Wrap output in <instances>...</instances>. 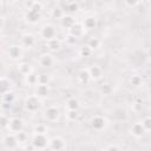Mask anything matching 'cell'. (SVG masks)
Masks as SVG:
<instances>
[{
    "label": "cell",
    "instance_id": "20",
    "mask_svg": "<svg viewBox=\"0 0 151 151\" xmlns=\"http://www.w3.org/2000/svg\"><path fill=\"white\" fill-rule=\"evenodd\" d=\"M60 20H61V25H63L64 27L68 28V29H70V28L76 24L74 18H73V17H71V15H64Z\"/></svg>",
    "mask_w": 151,
    "mask_h": 151
},
{
    "label": "cell",
    "instance_id": "31",
    "mask_svg": "<svg viewBox=\"0 0 151 151\" xmlns=\"http://www.w3.org/2000/svg\"><path fill=\"white\" fill-rule=\"evenodd\" d=\"M50 78L47 74H40L38 76V84H42V85H48Z\"/></svg>",
    "mask_w": 151,
    "mask_h": 151
},
{
    "label": "cell",
    "instance_id": "29",
    "mask_svg": "<svg viewBox=\"0 0 151 151\" xmlns=\"http://www.w3.org/2000/svg\"><path fill=\"white\" fill-rule=\"evenodd\" d=\"M140 124H142V126H143V129H144L145 132L150 131V129H151V118L149 116L145 117V118H143L142 122H140Z\"/></svg>",
    "mask_w": 151,
    "mask_h": 151
},
{
    "label": "cell",
    "instance_id": "9",
    "mask_svg": "<svg viewBox=\"0 0 151 151\" xmlns=\"http://www.w3.org/2000/svg\"><path fill=\"white\" fill-rule=\"evenodd\" d=\"M105 125H106V120H105V118L101 117V116H94V117L91 119V126H92L94 130H97V131L103 130V129L105 127Z\"/></svg>",
    "mask_w": 151,
    "mask_h": 151
},
{
    "label": "cell",
    "instance_id": "12",
    "mask_svg": "<svg viewBox=\"0 0 151 151\" xmlns=\"http://www.w3.org/2000/svg\"><path fill=\"white\" fill-rule=\"evenodd\" d=\"M84 31H85V28L83 27V25H80V24H74L71 28H70V35H72L73 38H80L83 34H84Z\"/></svg>",
    "mask_w": 151,
    "mask_h": 151
},
{
    "label": "cell",
    "instance_id": "26",
    "mask_svg": "<svg viewBox=\"0 0 151 151\" xmlns=\"http://www.w3.org/2000/svg\"><path fill=\"white\" fill-rule=\"evenodd\" d=\"M143 83V78L138 74H133L131 78H130V84L133 85V86H140Z\"/></svg>",
    "mask_w": 151,
    "mask_h": 151
},
{
    "label": "cell",
    "instance_id": "13",
    "mask_svg": "<svg viewBox=\"0 0 151 151\" xmlns=\"http://www.w3.org/2000/svg\"><path fill=\"white\" fill-rule=\"evenodd\" d=\"M50 93V88H48V85H42V84H38L35 86V94L38 98H45L47 97Z\"/></svg>",
    "mask_w": 151,
    "mask_h": 151
},
{
    "label": "cell",
    "instance_id": "37",
    "mask_svg": "<svg viewBox=\"0 0 151 151\" xmlns=\"http://www.w3.org/2000/svg\"><path fill=\"white\" fill-rule=\"evenodd\" d=\"M104 151H120V149L117 145H109Z\"/></svg>",
    "mask_w": 151,
    "mask_h": 151
},
{
    "label": "cell",
    "instance_id": "35",
    "mask_svg": "<svg viewBox=\"0 0 151 151\" xmlns=\"http://www.w3.org/2000/svg\"><path fill=\"white\" fill-rule=\"evenodd\" d=\"M52 15L57 19H61L64 17V12L63 9H59V8H55V9H52Z\"/></svg>",
    "mask_w": 151,
    "mask_h": 151
},
{
    "label": "cell",
    "instance_id": "21",
    "mask_svg": "<svg viewBox=\"0 0 151 151\" xmlns=\"http://www.w3.org/2000/svg\"><path fill=\"white\" fill-rule=\"evenodd\" d=\"M78 79H79V81H80L81 84H87V83L91 80L88 70H87V68H83V70L79 72V74H78Z\"/></svg>",
    "mask_w": 151,
    "mask_h": 151
},
{
    "label": "cell",
    "instance_id": "23",
    "mask_svg": "<svg viewBox=\"0 0 151 151\" xmlns=\"http://www.w3.org/2000/svg\"><path fill=\"white\" fill-rule=\"evenodd\" d=\"M46 46L50 51H58L60 48V42H59V40H57V38H54V39L47 40Z\"/></svg>",
    "mask_w": 151,
    "mask_h": 151
},
{
    "label": "cell",
    "instance_id": "4",
    "mask_svg": "<svg viewBox=\"0 0 151 151\" xmlns=\"http://www.w3.org/2000/svg\"><path fill=\"white\" fill-rule=\"evenodd\" d=\"M22 126H24V124H22V120L20 118H12V119H9L7 127L11 131V133L17 134L18 132L22 131Z\"/></svg>",
    "mask_w": 151,
    "mask_h": 151
},
{
    "label": "cell",
    "instance_id": "8",
    "mask_svg": "<svg viewBox=\"0 0 151 151\" xmlns=\"http://www.w3.org/2000/svg\"><path fill=\"white\" fill-rule=\"evenodd\" d=\"M2 142H4V145L6 146V147H8V149H15L17 146H18V139H17V137H15V134L14 133H7L5 137H4V139H2Z\"/></svg>",
    "mask_w": 151,
    "mask_h": 151
},
{
    "label": "cell",
    "instance_id": "33",
    "mask_svg": "<svg viewBox=\"0 0 151 151\" xmlns=\"http://www.w3.org/2000/svg\"><path fill=\"white\" fill-rule=\"evenodd\" d=\"M66 118L68 120H76L78 118V111H67L66 112Z\"/></svg>",
    "mask_w": 151,
    "mask_h": 151
},
{
    "label": "cell",
    "instance_id": "34",
    "mask_svg": "<svg viewBox=\"0 0 151 151\" xmlns=\"http://www.w3.org/2000/svg\"><path fill=\"white\" fill-rule=\"evenodd\" d=\"M100 91H101L103 94H110L111 91H112V87L109 84H103L101 87H100Z\"/></svg>",
    "mask_w": 151,
    "mask_h": 151
},
{
    "label": "cell",
    "instance_id": "30",
    "mask_svg": "<svg viewBox=\"0 0 151 151\" xmlns=\"http://www.w3.org/2000/svg\"><path fill=\"white\" fill-rule=\"evenodd\" d=\"M100 45V41L98 38H91L88 41H87V46L91 48V50H94V48H98Z\"/></svg>",
    "mask_w": 151,
    "mask_h": 151
},
{
    "label": "cell",
    "instance_id": "7",
    "mask_svg": "<svg viewBox=\"0 0 151 151\" xmlns=\"http://www.w3.org/2000/svg\"><path fill=\"white\" fill-rule=\"evenodd\" d=\"M8 57L13 60H19L22 57V47L19 45H12L8 48Z\"/></svg>",
    "mask_w": 151,
    "mask_h": 151
},
{
    "label": "cell",
    "instance_id": "14",
    "mask_svg": "<svg viewBox=\"0 0 151 151\" xmlns=\"http://www.w3.org/2000/svg\"><path fill=\"white\" fill-rule=\"evenodd\" d=\"M11 87H12V83L9 79L5 78V77H1L0 78V94L4 96L5 93L9 92L11 91Z\"/></svg>",
    "mask_w": 151,
    "mask_h": 151
},
{
    "label": "cell",
    "instance_id": "24",
    "mask_svg": "<svg viewBox=\"0 0 151 151\" xmlns=\"http://www.w3.org/2000/svg\"><path fill=\"white\" fill-rule=\"evenodd\" d=\"M14 100H15V94L12 91H9V92H7L2 96V103H5V104H11L12 105L14 103Z\"/></svg>",
    "mask_w": 151,
    "mask_h": 151
},
{
    "label": "cell",
    "instance_id": "18",
    "mask_svg": "<svg viewBox=\"0 0 151 151\" xmlns=\"http://www.w3.org/2000/svg\"><path fill=\"white\" fill-rule=\"evenodd\" d=\"M66 109H67V111H78V109H79V100L76 99V98L67 99Z\"/></svg>",
    "mask_w": 151,
    "mask_h": 151
},
{
    "label": "cell",
    "instance_id": "41",
    "mask_svg": "<svg viewBox=\"0 0 151 151\" xmlns=\"http://www.w3.org/2000/svg\"><path fill=\"white\" fill-rule=\"evenodd\" d=\"M0 114H1V113H0Z\"/></svg>",
    "mask_w": 151,
    "mask_h": 151
},
{
    "label": "cell",
    "instance_id": "3",
    "mask_svg": "<svg viewBox=\"0 0 151 151\" xmlns=\"http://www.w3.org/2000/svg\"><path fill=\"white\" fill-rule=\"evenodd\" d=\"M32 145H33V147H35L38 150L45 149L48 145V139L45 134H34V137L32 139Z\"/></svg>",
    "mask_w": 151,
    "mask_h": 151
},
{
    "label": "cell",
    "instance_id": "27",
    "mask_svg": "<svg viewBox=\"0 0 151 151\" xmlns=\"http://www.w3.org/2000/svg\"><path fill=\"white\" fill-rule=\"evenodd\" d=\"M34 131V134H45L47 129H46V125L45 124H37L33 129Z\"/></svg>",
    "mask_w": 151,
    "mask_h": 151
},
{
    "label": "cell",
    "instance_id": "16",
    "mask_svg": "<svg viewBox=\"0 0 151 151\" xmlns=\"http://www.w3.org/2000/svg\"><path fill=\"white\" fill-rule=\"evenodd\" d=\"M39 64L42 67H51L53 65V58H52V55L48 54V53L41 54L40 58H39Z\"/></svg>",
    "mask_w": 151,
    "mask_h": 151
},
{
    "label": "cell",
    "instance_id": "39",
    "mask_svg": "<svg viewBox=\"0 0 151 151\" xmlns=\"http://www.w3.org/2000/svg\"><path fill=\"white\" fill-rule=\"evenodd\" d=\"M2 26H4V19L0 17V29L2 28Z\"/></svg>",
    "mask_w": 151,
    "mask_h": 151
},
{
    "label": "cell",
    "instance_id": "22",
    "mask_svg": "<svg viewBox=\"0 0 151 151\" xmlns=\"http://www.w3.org/2000/svg\"><path fill=\"white\" fill-rule=\"evenodd\" d=\"M96 26H97V20H96V18L88 17V18H86V19L84 20V25H83L84 28H86V29H93Z\"/></svg>",
    "mask_w": 151,
    "mask_h": 151
},
{
    "label": "cell",
    "instance_id": "11",
    "mask_svg": "<svg viewBox=\"0 0 151 151\" xmlns=\"http://www.w3.org/2000/svg\"><path fill=\"white\" fill-rule=\"evenodd\" d=\"M87 70H88V73H90V78L93 79V80H99L103 76V70L98 65H92Z\"/></svg>",
    "mask_w": 151,
    "mask_h": 151
},
{
    "label": "cell",
    "instance_id": "28",
    "mask_svg": "<svg viewBox=\"0 0 151 151\" xmlns=\"http://www.w3.org/2000/svg\"><path fill=\"white\" fill-rule=\"evenodd\" d=\"M91 53H92V50H91L87 45L81 46L80 50H79V55H80V57H85V58H87V57L91 55Z\"/></svg>",
    "mask_w": 151,
    "mask_h": 151
},
{
    "label": "cell",
    "instance_id": "2",
    "mask_svg": "<svg viewBox=\"0 0 151 151\" xmlns=\"http://www.w3.org/2000/svg\"><path fill=\"white\" fill-rule=\"evenodd\" d=\"M44 117H45V119L47 122H52V123L57 122L59 119V117H60V111L55 106H50V107H47L45 110Z\"/></svg>",
    "mask_w": 151,
    "mask_h": 151
},
{
    "label": "cell",
    "instance_id": "38",
    "mask_svg": "<svg viewBox=\"0 0 151 151\" xmlns=\"http://www.w3.org/2000/svg\"><path fill=\"white\" fill-rule=\"evenodd\" d=\"M66 40H67L70 44H73V42H76V38H73L72 35H68V37L66 38Z\"/></svg>",
    "mask_w": 151,
    "mask_h": 151
},
{
    "label": "cell",
    "instance_id": "19",
    "mask_svg": "<svg viewBox=\"0 0 151 151\" xmlns=\"http://www.w3.org/2000/svg\"><path fill=\"white\" fill-rule=\"evenodd\" d=\"M18 70H19V72H20L22 76H25V77H26L27 74H29L31 72H33L32 66H31V64H28V63H21V64H19Z\"/></svg>",
    "mask_w": 151,
    "mask_h": 151
},
{
    "label": "cell",
    "instance_id": "1",
    "mask_svg": "<svg viewBox=\"0 0 151 151\" xmlns=\"http://www.w3.org/2000/svg\"><path fill=\"white\" fill-rule=\"evenodd\" d=\"M24 106L28 112H35V111H38V109L40 106V100L37 96H29L25 99Z\"/></svg>",
    "mask_w": 151,
    "mask_h": 151
},
{
    "label": "cell",
    "instance_id": "5",
    "mask_svg": "<svg viewBox=\"0 0 151 151\" xmlns=\"http://www.w3.org/2000/svg\"><path fill=\"white\" fill-rule=\"evenodd\" d=\"M47 146L52 151H61L65 147V142L60 137H53L52 139L48 140V145Z\"/></svg>",
    "mask_w": 151,
    "mask_h": 151
},
{
    "label": "cell",
    "instance_id": "40",
    "mask_svg": "<svg viewBox=\"0 0 151 151\" xmlns=\"http://www.w3.org/2000/svg\"><path fill=\"white\" fill-rule=\"evenodd\" d=\"M17 151H26V150H22V149H19V150H17Z\"/></svg>",
    "mask_w": 151,
    "mask_h": 151
},
{
    "label": "cell",
    "instance_id": "25",
    "mask_svg": "<svg viewBox=\"0 0 151 151\" xmlns=\"http://www.w3.org/2000/svg\"><path fill=\"white\" fill-rule=\"evenodd\" d=\"M25 78H26V83L28 85H38V76L34 74L33 72H31L29 74H27Z\"/></svg>",
    "mask_w": 151,
    "mask_h": 151
},
{
    "label": "cell",
    "instance_id": "15",
    "mask_svg": "<svg viewBox=\"0 0 151 151\" xmlns=\"http://www.w3.org/2000/svg\"><path fill=\"white\" fill-rule=\"evenodd\" d=\"M25 18H26V20L29 24H35L40 19V12L34 11V9H28L27 13H26V15H25Z\"/></svg>",
    "mask_w": 151,
    "mask_h": 151
},
{
    "label": "cell",
    "instance_id": "6",
    "mask_svg": "<svg viewBox=\"0 0 151 151\" xmlns=\"http://www.w3.org/2000/svg\"><path fill=\"white\" fill-rule=\"evenodd\" d=\"M55 28L52 26V25H44L41 27V37L45 39V40H51V39H54L55 38Z\"/></svg>",
    "mask_w": 151,
    "mask_h": 151
},
{
    "label": "cell",
    "instance_id": "36",
    "mask_svg": "<svg viewBox=\"0 0 151 151\" xmlns=\"http://www.w3.org/2000/svg\"><path fill=\"white\" fill-rule=\"evenodd\" d=\"M15 137H17V139H18V143H24V142L26 140V134H25L22 131L18 132V133L15 134Z\"/></svg>",
    "mask_w": 151,
    "mask_h": 151
},
{
    "label": "cell",
    "instance_id": "32",
    "mask_svg": "<svg viewBox=\"0 0 151 151\" xmlns=\"http://www.w3.org/2000/svg\"><path fill=\"white\" fill-rule=\"evenodd\" d=\"M9 123V119L5 114H0V127H7Z\"/></svg>",
    "mask_w": 151,
    "mask_h": 151
},
{
    "label": "cell",
    "instance_id": "17",
    "mask_svg": "<svg viewBox=\"0 0 151 151\" xmlns=\"http://www.w3.org/2000/svg\"><path fill=\"white\" fill-rule=\"evenodd\" d=\"M130 132H131V134L133 137L139 138V137H142L144 134L145 131H144V129H143V126H142L140 123H134V124H132V126L130 129Z\"/></svg>",
    "mask_w": 151,
    "mask_h": 151
},
{
    "label": "cell",
    "instance_id": "10",
    "mask_svg": "<svg viewBox=\"0 0 151 151\" xmlns=\"http://www.w3.org/2000/svg\"><path fill=\"white\" fill-rule=\"evenodd\" d=\"M20 41H21V46H22V47L31 48V47H33L34 44H35V38H34L31 33H25V34L21 35Z\"/></svg>",
    "mask_w": 151,
    "mask_h": 151
}]
</instances>
